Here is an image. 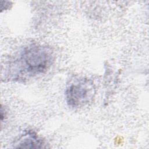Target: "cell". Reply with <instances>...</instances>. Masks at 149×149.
Here are the masks:
<instances>
[{
    "label": "cell",
    "mask_w": 149,
    "mask_h": 149,
    "mask_svg": "<svg viewBox=\"0 0 149 149\" xmlns=\"http://www.w3.org/2000/svg\"><path fill=\"white\" fill-rule=\"evenodd\" d=\"M52 61L51 52L45 47L31 45L24 49L19 58L21 70L29 75L45 71Z\"/></svg>",
    "instance_id": "cell-1"
},
{
    "label": "cell",
    "mask_w": 149,
    "mask_h": 149,
    "mask_svg": "<svg viewBox=\"0 0 149 149\" xmlns=\"http://www.w3.org/2000/svg\"><path fill=\"white\" fill-rule=\"evenodd\" d=\"M93 84L85 79L72 83L66 92L68 102L73 107H79L88 102L93 97Z\"/></svg>",
    "instance_id": "cell-2"
},
{
    "label": "cell",
    "mask_w": 149,
    "mask_h": 149,
    "mask_svg": "<svg viewBox=\"0 0 149 149\" xmlns=\"http://www.w3.org/2000/svg\"><path fill=\"white\" fill-rule=\"evenodd\" d=\"M16 145L17 148H43L44 144L36 134L29 133L20 137Z\"/></svg>",
    "instance_id": "cell-3"
}]
</instances>
